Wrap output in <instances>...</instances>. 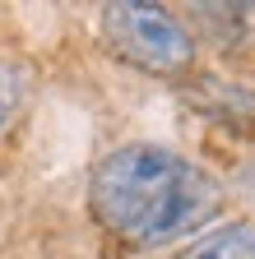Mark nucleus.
<instances>
[{"mask_svg":"<svg viewBox=\"0 0 255 259\" xmlns=\"http://www.w3.org/2000/svg\"><path fill=\"white\" fill-rule=\"evenodd\" d=\"M102 37L121 60H130L135 70H149V74H181L195 60L190 32L163 5H144V0L107 5L102 10Z\"/></svg>","mask_w":255,"mask_h":259,"instance_id":"nucleus-2","label":"nucleus"},{"mask_svg":"<svg viewBox=\"0 0 255 259\" xmlns=\"http://www.w3.org/2000/svg\"><path fill=\"white\" fill-rule=\"evenodd\" d=\"M181 259H255V222H228L186 245Z\"/></svg>","mask_w":255,"mask_h":259,"instance_id":"nucleus-3","label":"nucleus"},{"mask_svg":"<svg viewBox=\"0 0 255 259\" xmlns=\"http://www.w3.org/2000/svg\"><path fill=\"white\" fill-rule=\"evenodd\" d=\"M88 208L121 241L163 245L213 218L218 185L172 148L125 144L98 162L88 181Z\"/></svg>","mask_w":255,"mask_h":259,"instance_id":"nucleus-1","label":"nucleus"}]
</instances>
